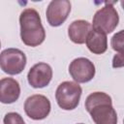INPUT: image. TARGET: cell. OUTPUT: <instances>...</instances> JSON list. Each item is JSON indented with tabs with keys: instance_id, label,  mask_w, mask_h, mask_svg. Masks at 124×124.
<instances>
[{
	"instance_id": "8",
	"label": "cell",
	"mask_w": 124,
	"mask_h": 124,
	"mask_svg": "<svg viewBox=\"0 0 124 124\" xmlns=\"http://www.w3.org/2000/svg\"><path fill=\"white\" fill-rule=\"evenodd\" d=\"M71 12V2L68 0H53L46 8V19L50 26H60Z\"/></svg>"
},
{
	"instance_id": "1",
	"label": "cell",
	"mask_w": 124,
	"mask_h": 124,
	"mask_svg": "<svg viewBox=\"0 0 124 124\" xmlns=\"http://www.w3.org/2000/svg\"><path fill=\"white\" fill-rule=\"evenodd\" d=\"M85 108L95 124H117V113L112 107L109 95L93 92L85 100Z\"/></svg>"
},
{
	"instance_id": "17",
	"label": "cell",
	"mask_w": 124,
	"mask_h": 124,
	"mask_svg": "<svg viewBox=\"0 0 124 124\" xmlns=\"http://www.w3.org/2000/svg\"><path fill=\"white\" fill-rule=\"evenodd\" d=\"M78 124H83V123H78Z\"/></svg>"
},
{
	"instance_id": "3",
	"label": "cell",
	"mask_w": 124,
	"mask_h": 124,
	"mask_svg": "<svg viewBox=\"0 0 124 124\" xmlns=\"http://www.w3.org/2000/svg\"><path fill=\"white\" fill-rule=\"evenodd\" d=\"M81 93L82 90L78 83L74 81H63L56 89L55 99L62 109L72 110L79 104Z\"/></svg>"
},
{
	"instance_id": "16",
	"label": "cell",
	"mask_w": 124,
	"mask_h": 124,
	"mask_svg": "<svg viewBox=\"0 0 124 124\" xmlns=\"http://www.w3.org/2000/svg\"><path fill=\"white\" fill-rule=\"evenodd\" d=\"M0 47H1V42H0Z\"/></svg>"
},
{
	"instance_id": "6",
	"label": "cell",
	"mask_w": 124,
	"mask_h": 124,
	"mask_svg": "<svg viewBox=\"0 0 124 124\" xmlns=\"http://www.w3.org/2000/svg\"><path fill=\"white\" fill-rule=\"evenodd\" d=\"M49 100L41 94H35L28 97L24 103V111L28 117L33 120L45 119L50 112Z\"/></svg>"
},
{
	"instance_id": "2",
	"label": "cell",
	"mask_w": 124,
	"mask_h": 124,
	"mask_svg": "<svg viewBox=\"0 0 124 124\" xmlns=\"http://www.w3.org/2000/svg\"><path fill=\"white\" fill-rule=\"evenodd\" d=\"M20 38L28 46H38L46 39V31L42 25L39 13L32 8L23 10L19 16Z\"/></svg>"
},
{
	"instance_id": "4",
	"label": "cell",
	"mask_w": 124,
	"mask_h": 124,
	"mask_svg": "<svg viewBox=\"0 0 124 124\" xmlns=\"http://www.w3.org/2000/svg\"><path fill=\"white\" fill-rule=\"evenodd\" d=\"M118 21L119 16L116 9L111 4H107L95 13L91 26L92 29L101 31L107 35L116 28Z\"/></svg>"
},
{
	"instance_id": "14",
	"label": "cell",
	"mask_w": 124,
	"mask_h": 124,
	"mask_svg": "<svg viewBox=\"0 0 124 124\" xmlns=\"http://www.w3.org/2000/svg\"><path fill=\"white\" fill-rule=\"evenodd\" d=\"M4 124H25L20 114L16 112H8L4 116Z\"/></svg>"
},
{
	"instance_id": "13",
	"label": "cell",
	"mask_w": 124,
	"mask_h": 124,
	"mask_svg": "<svg viewBox=\"0 0 124 124\" xmlns=\"http://www.w3.org/2000/svg\"><path fill=\"white\" fill-rule=\"evenodd\" d=\"M111 46L118 53H123V30L116 33L111 38Z\"/></svg>"
},
{
	"instance_id": "12",
	"label": "cell",
	"mask_w": 124,
	"mask_h": 124,
	"mask_svg": "<svg viewBox=\"0 0 124 124\" xmlns=\"http://www.w3.org/2000/svg\"><path fill=\"white\" fill-rule=\"evenodd\" d=\"M85 43L88 49L94 54H102L108 49L107 35L95 29H91Z\"/></svg>"
},
{
	"instance_id": "15",
	"label": "cell",
	"mask_w": 124,
	"mask_h": 124,
	"mask_svg": "<svg viewBox=\"0 0 124 124\" xmlns=\"http://www.w3.org/2000/svg\"><path fill=\"white\" fill-rule=\"evenodd\" d=\"M123 66V53H118L115 54L112 60V67L113 68H118Z\"/></svg>"
},
{
	"instance_id": "11",
	"label": "cell",
	"mask_w": 124,
	"mask_h": 124,
	"mask_svg": "<svg viewBox=\"0 0 124 124\" xmlns=\"http://www.w3.org/2000/svg\"><path fill=\"white\" fill-rule=\"evenodd\" d=\"M92 26L91 23H89L86 20L78 19L73 21L68 28V36L70 40L75 44H84L86 41V38L91 31Z\"/></svg>"
},
{
	"instance_id": "9",
	"label": "cell",
	"mask_w": 124,
	"mask_h": 124,
	"mask_svg": "<svg viewBox=\"0 0 124 124\" xmlns=\"http://www.w3.org/2000/svg\"><path fill=\"white\" fill-rule=\"evenodd\" d=\"M52 78L51 67L44 62L35 64L28 72L27 79L29 84L34 88H43L50 82Z\"/></svg>"
},
{
	"instance_id": "10",
	"label": "cell",
	"mask_w": 124,
	"mask_h": 124,
	"mask_svg": "<svg viewBox=\"0 0 124 124\" xmlns=\"http://www.w3.org/2000/svg\"><path fill=\"white\" fill-rule=\"evenodd\" d=\"M20 95V86L17 80L12 78L0 79V102L12 104L17 101Z\"/></svg>"
},
{
	"instance_id": "7",
	"label": "cell",
	"mask_w": 124,
	"mask_h": 124,
	"mask_svg": "<svg viewBox=\"0 0 124 124\" xmlns=\"http://www.w3.org/2000/svg\"><path fill=\"white\" fill-rule=\"evenodd\" d=\"M69 73L77 83L88 82L95 76V66L89 59L78 57L71 62Z\"/></svg>"
},
{
	"instance_id": "5",
	"label": "cell",
	"mask_w": 124,
	"mask_h": 124,
	"mask_svg": "<svg viewBox=\"0 0 124 124\" xmlns=\"http://www.w3.org/2000/svg\"><path fill=\"white\" fill-rule=\"evenodd\" d=\"M26 66V56L18 48H6L0 53V68L8 75H18Z\"/></svg>"
}]
</instances>
